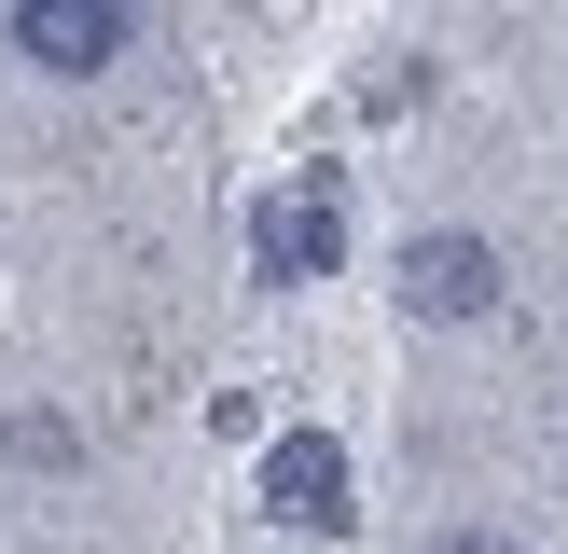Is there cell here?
<instances>
[{
    "instance_id": "obj_1",
    "label": "cell",
    "mask_w": 568,
    "mask_h": 554,
    "mask_svg": "<svg viewBox=\"0 0 568 554\" xmlns=\"http://www.w3.org/2000/svg\"><path fill=\"white\" fill-rule=\"evenodd\" d=\"M347 264V181L333 166H305V181H277L264 208H250V277L264 291H305V277Z\"/></svg>"
},
{
    "instance_id": "obj_2",
    "label": "cell",
    "mask_w": 568,
    "mask_h": 554,
    "mask_svg": "<svg viewBox=\"0 0 568 554\" xmlns=\"http://www.w3.org/2000/svg\"><path fill=\"white\" fill-rule=\"evenodd\" d=\"M403 305L416 319H499V291H514V264H499V236H471V222H430V236H403Z\"/></svg>"
},
{
    "instance_id": "obj_3",
    "label": "cell",
    "mask_w": 568,
    "mask_h": 554,
    "mask_svg": "<svg viewBox=\"0 0 568 554\" xmlns=\"http://www.w3.org/2000/svg\"><path fill=\"white\" fill-rule=\"evenodd\" d=\"M264 513H277V526H305V541H333V526L361 513L347 443H333V430H277V443H264Z\"/></svg>"
},
{
    "instance_id": "obj_4",
    "label": "cell",
    "mask_w": 568,
    "mask_h": 554,
    "mask_svg": "<svg viewBox=\"0 0 568 554\" xmlns=\"http://www.w3.org/2000/svg\"><path fill=\"white\" fill-rule=\"evenodd\" d=\"M14 55L55 70V83H83V70H111V55H139V14L125 0H14Z\"/></svg>"
},
{
    "instance_id": "obj_5",
    "label": "cell",
    "mask_w": 568,
    "mask_h": 554,
    "mask_svg": "<svg viewBox=\"0 0 568 554\" xmlns=\"http://www.w3.org/2000/svg\"><path fill=\"white\" fill-rule=\"evenodd\" d=\"M0 458H28V471H70L83 443H70V416H0Z\"/></svg>"
},
{
    "instance_id": "obj_6",
    "label": "cell",
    "mask_w": 568,
    "mask_h": 554,
    "mask_svg": "<svg viewBox=\"0 0 568 554\" xmlns=\"http://www.w3.org/2000/svg\"><path fill=\"white\" fill-rule=\"evenodd\" d=\"M430 554H514V541H499V526H444Z\"/></svg>"
}]
</instances>
